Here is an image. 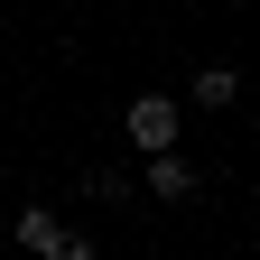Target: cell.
<instances>
[{
    "mask_svg": "<svg viewBox=\"0 0 260 260\" xmlns=\"http://www.w3.org/2000/svg\"><path fill=\"white\" fill-rule=\"evenodd\" d=\"M121 130H130V149H177V103L168 93H140V103L121 112Z\"/></svg>",
    "mask_w": 260,
    "mask_h": 260,
    "instance_id": "6da1fadb",
    "label": "cell"
},
{
    "mask_svg": "<svg viewBox=\"0 0 260 260\" xmlns=\"http://www.w3.org/2000/svg\"><path fill=\"white\" fill-rule=\"evenodd\" d=\"M149 195H158V205H177V195H195V168H186L177 149H149Z\"/></svg>",
    "mask_w": 260,
    "mask_h": 260,
    "instance_id": "7a4b0ae2",
    "label": "cell"
},
{
    "mask_svg": "<svg viewBox=\"0 0 260 260\" xmlns=\"http://www.w3.org/2000/svg\"><path fill=\"white\" fill-rule=\"evenodd\" d=\"M10 233H19L28 251H56V233H65V223H56L47 205H19V223H10Z\"/></svg>",
    "mask_w": 260,
    "mask_h": 260,
    "instance_id": "277c9868",
    "label": "cell"
},
{
    "mask_svg": "<svg viewBox=\"0 0 260 260\" xmlns=\"http://www.w3.org/2000/svg\"><path fill=\"white\" fill-rule=\"evenodd\" d=\"M233 93H242L233 65H205V75H195V103H205V112H233Z\"/></svg>",
    "mask_w": 260,
    "mask_h": 260,
    "instance_id": "3957f363",
    "label": "cell"
},
{
    "mask_svg": "<svg viewBox=\"0 0 260 260\" xmlns=\"http://www.w3.org/2000/svg\"><path fill=\"white\" fill-rule=\"evenodd\" d=\"M47 260H93V242H84V233H56V251H47Z\"/></svg>",
    "mask_w": 260,
    "mask_h": 260,
    "instance_id": "5b68a950",
    "label": "cell"
}]
</instances>
